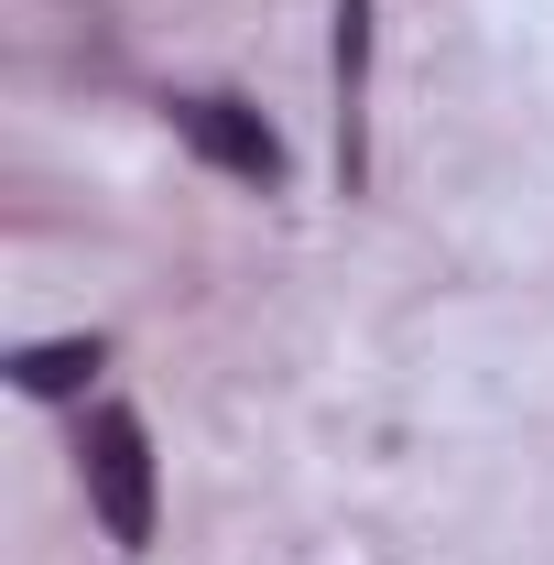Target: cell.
<instances>
[{
    "label": "cell",
    "mask_w": 554,
    "mask_h": 565,
    "mask_svg": "<svg viewBox=\"0 0 554 565\" xmlns=\"http://www.w3.org/2000/svg\"><path fill=\"white\" fill-rule=\"evenodd\" d=\"M327 76H338V185L359 196L370 185V0H338V55H327Z\"/></svg>",
    "instance_id": "3"
},
{
    "label": "cell",
    "mask_w": 554,
    "mask_h": 565,
    "mask_svg": "<svg viewBox=\"0 0 554 565\" xmlns=\"http://www.w3.org/2000/svg\"><path fill=\"white\" fill-rule=\"evenodd\" d=\"M174 131L207 152L217 174H239V185H262L273 196L283 174H294V152H283V131L251 109V98H228V87H207V98H174Z\"/></svg>",
    "instance_id": "2"
},
{
    "label": "cell",
    "mask_w": 554,
    "mask_h": 565,
    "mask_svg": "<svg viewBox=\"0 0 554 565\" xmlns=\"http://www.w3.org/2000/svg\"><path fill=\"white\" fill-rule=\"evenodd\" d=\"M76 479H87V511L120 555H152V511H163V479H152V424L131 403H98L87 435H76Z\"/></svg>",
    "instance_id": "1"
},
{
    "label": "cell",
    "mask_w": 554,
    "mask_h": 565,
    "mask_svg": "<svg viewBox=\"0 0 554 565\" xmlns=\"http://www.w3.org/2000/svg\"><path fill=\"white\" fill-rule=\"evenodd\" d=\"M87 370H109V349H98V338H44V349L11 359V381H22L33 403H66V392H87Z\"/></svg>",
    "instance_id": "4"
}]
</instances>
